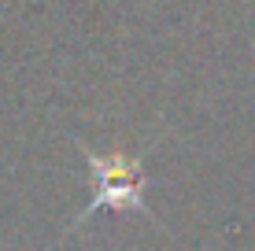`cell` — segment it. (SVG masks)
<instances>
[{"label":"cell","instance_id":"1","mask_svg":"<svg viewBox=\"0 0 255 251\" xmlns=\"http://www.w3.org/2000/svg\"><path fill=\"white\" fill-rule=\"evenodd\" d=\"M74 148L82 152V163H85V170L93 174L96 192H93V200L74 214V222L63 229L59 240H67L74 229H82L96 211H104V207H108V211H126V214H148V218H152L148 200H144L148 174H144V159H140V155H126V152L100 155L85 141H78V137H74Z\"/></svg>","mask_w":255,"mask_h":251}]
</instances>
